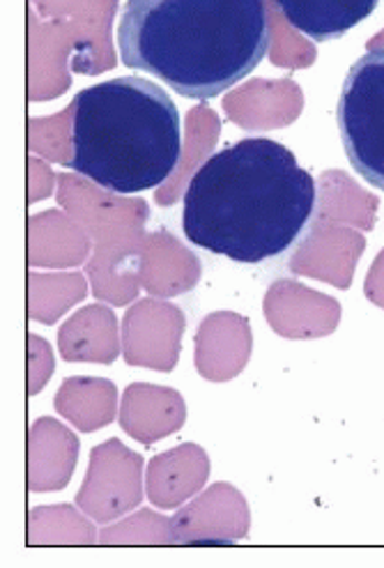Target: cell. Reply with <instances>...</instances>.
<instances>
[{
    "label": "cell",
    "instance_id": "7a4b0ae2",
    "mask_svg": "<svg viewBox=\"0 0 384 568\" xmlns=\"http://www.w3.org/2000/svg\"><path fill=\"white\" fill-rule=\"evenodd\" d=\"M127 68L182 98H219L261 65L270 49L265 0H127L118 23Z\"/></svg>",
    "mask_w": 384,
    "mask_h": 568
},
{
    "label": "cell",
    "instance_id": "277c9868",
    "mask_svg": "<svg viewBox=\"0 0 384 568\" xmlns=\"http://www.w3.org/2000/svg\"><path fill=\"white\" fill-rule=\"evenodd\" d=\"M336 122L352 169L384 192V47L368 49L350 68Z\"/></svg>",
    "mask_w": 384,
    "mask_h": 568
},
{
    "label": "cell",
    "instance_id": "6da1fadb",
    "mask_svg": "<svg viewBox=\"0 0 384 568\" xmlns=\"http://www.w3.org/2000/svg\"><path fill=\"white\" fill-rule=\"evenodd\" d=\"M317 184L272 139H242L214 152L184 192L182 231L191 244L255 265L285 254L309 229Z\"/></svg>",
    "mask_w": 384,
    "mask_h": 568
},
{
    "label": "cell",
    "instance_id": "3957f363",
    "mask_svg": "<svg viewBox=\"0 0 384 568\" xmlns=\"http://www.w3.org/2000/svg\"><path fill=\"white\" fill-rule=\"evenodd\" d=\"M182 152L171 94L143 77H120L81 90L72 104L68 166L113 194L162 184Z\"/></svg>",
    "mask_w": 384,
    "mask_h": 568
},
{
    "label": "cell",
    "instance_id": "5b68a950",
    "mask_svg": "<svg viewBox=\"0 0 384 568\" xmlns=\"http://www.w3.org/2000/svg\"><path fill=\"white\" fill-rule=\"evenodd\" d=\"M380 0H274L285 21L313 42L341 40L368 19Z\"/></svg>",
    "mask_w": 384,
    "mask_h": 568
}]
</instances>
